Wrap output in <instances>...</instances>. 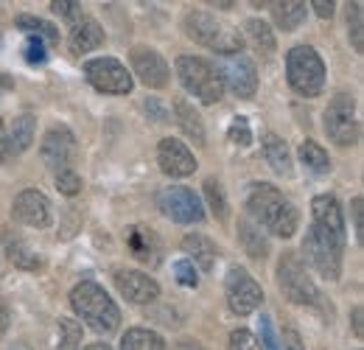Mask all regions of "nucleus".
<instances>
[{"mask_svg": "<svg viewBox=\"0 0 364 350\" xmlns=\"http://www.w3.org/2000/svg\"><path fill=\"white\" fill-rule=\"evenodd\" d=\"M311 227L303 241V253L322 277L336 280L342 275V253H345V216L336 196L322 193L311 202Z\"/></svg>", "mask_w": 364, "mask_h": 350, "instance_id": "nucleus-1", "label": "nucleus"}, {"mask_svg": "<svg viewBox=\"0 0 364 350\" xmlns=\"http://www.w3.org/2000/svg\"><path fill=\"white\" fill-rule=\"evenodd\" d=\"M247 211L250 216L258 221V227L264 224L269 233L280 238H291L300 227V213L297 208L269 182H252L247 191Z\"/></svg>", "mask_w": 364, "mask_h": 350, "instance_id": "nucleus-2", "label": "nucleus"}, {"mask_svg": "<svg viewBox=\"0 0 364 350\" xmlns=\"http://www.w3.org/2000/svg\"><path fill=\"white\" fill-rule=\"evenodd\" d=\"M70 306L73 311L90 325L95 334H115L118 325H121V311L112 303V297L92 280H85L79 283L73 292H70Z\"/></svg>", "mask_w": 364, "mask_h": 350, "instance_id": "nucleus-3", "label": "nucleus"}, {"mask_svg": "<svg viewBox=\"0 0 364 350\" xmlns=\"http://www.w3.org/2000/svg\"><path fill=\"white\" fill-rule=\"evenodd\" d=\"M185 34L193 43L205 45V48H210V51H216L222 56L241 53V48H244V37L232 26L216 20L208 11H188L185 14Z\"/></svg>", "mask_w": 364, "mask_h": 350, "instance_id": "nucleus-4", "label": "nucleus"}, {"mask_svg": "<svg viewBox=\"0 0 364 350\" xmlns=\"http://www.w3.org/2000/svg\"><path fill=\"white\" fill-rule=\"evenodd\" d=\"M286 76L294 92L314 98L325 88V65L311 45H294L286 56Z\"/></svg>", "mask_w": 364, "mask_h": 350, "instance_id": "nucleus-5", "label": "nucleus"}, {"mask_svg": "<svg viewBox=\"0 0 364 350\" xmlns=\"http://www.w3.org/2000/svg\"><path fill=\"white\" fill-rule=\"evenodd\" d=\"M177 76H180L182 88L191 95H196L202 104H216L225 95V82H222L219 70L202 56H180Z\"/></svg>", "mask_w": 364, "mask_h": 350, "instance_id": "nucleus-6", "label": "nucleus"}, {"mask_svg": "<svg viewBox=\"0 0 364 350\" xmlns=\"http://www.w3.org/2000/svg\"><path fill=\"white\" fill-rule=\"evenodd\" d=\"M277 286L280 292L297 303V306H317L319 303V292L314 286V280L309 277L306 266L297 255H286L277 263Z\"/></svg>", "mask_w": 364, "mask_h": 350, "instance_id": "nucleus-7", "label": "nucleus"}, {"mask_svg": "<svg viewBox=\"0 0 364 350\" xmlns=\"http://www.w3.org/2000/svg\"><path fill=\"white\" fill-rule=\"evenodd\" d=\"M325 132L336 146H353L359 140V121H356L353 95L339 92L331 98V104L325 110Z\"/></svg>", "mask_w": 364, "mask_h": 350, "instance_id": "nucleus-8", "label": "nucleus"}, {"mask_svg": "<svg viewBox=\"0 0 364 350\" xmlns=\"http://www.w3.org/2000/svg\"><path fill=\"white\" fill-rule=\"evenodd\" d=\"M225 295H228L230 311L238 314V317L252 314L255 308L264 303V289H261L258 280H255L247 269H241V266H232V269L228 272Z\"/></svg>", "mask_w": 364, "mask_h": 350, "instance_id": "nucleus-9", "label": "nucleus"}, {"mask_svg": "<svg viewBox=\"0 0 364 350\" xmlns=\"http://www.w3.org/2000/svg\"><path fill=\"white\" fill-rule=\"evenodd\" d=\"M85 76L98 92H109V95H127L132 92V73H127V68L112 59V56H98L85 65Z\"/></svg>", "mask_w": 364, "mask_h": 350, "instance_id": "nucleus-10", "label": "nucleus"}, {"mask_svg": "<svg viewBox=\"0 0 364 350\" xmlns=\"http://www.w3.org/2000/svg\"><path fill=\"white\" fill-rule=\"evenodd\" d=\"M157 208L163 211V216H168L177 224H196V221L205 219V211H202V202L199 196L191 191V188H182V185H168L157 193Z\"/></svg>", "mask_w": 364, "mask_h": 350, "instance_id": "nucleus-11", "label": "nucleus"}, {"mask_svg": "<svg viewBox=\"0 0 364 350\" xmlns=\"http://www.w3.org/2000/svg\"><path fill=\"white\" fill-rule=\"evenodd\" d=\"M222 82L228 85L238 98H252L255 90H258V70H255V62L247 56V53H232L225 56V62L216 68Z\"/></svg>", "mask_w": 364, "mask_h": 350, "instance_id": "nucleus-12", "label": "nucleus"}, {"mask_svg": "<svg viewBox=\"0 0 364 350\" xmlns=\"http://www.w3.org/2000/svg\"><path fill=\"white\" fill-rule=\"evenodd\" d=\"M40 154H43V163L48 169H53L56 174L70 169L73 157H76V137L73 132L65 129V127H53L46 132L43 137V146H40Z\"/></svg>", "mask_w": 364, "mask_h": 350, "instance_id": "nucleus-13", "label": "nucleus"}, {"mask_svg": "<svg viewBox=\"0 0 364 350\" xmlns=\"http://www.w3.org/2000/svg\"><path fill=\"white\" fill-rule=\"evenodd\" d=\"M157 163L163 169V174L168 176H191L196 171V157L193 152L177 140V137H163L160 146H157Z\"/></svg>", "mask_w": 364, "mask_h": 350, "instance_id": "nucleus-14", "label": "nucleus"}, {"mask_svg": "<svg viewBox=\"0 0 364 350\" xmlns=\"http://www.w3.org/2000/svg\"><path fill=\"white\" fill-rule=\"evenodd\" d=\"M115 286L118 292L129 300V303H154L160 297V286L154 277H149L146 272H137V269H121L115 272Z\"/></svg>", "mask_w": 364, "mask_h": 350, "instance_id": "nucleus-15", "label": "nucleus"}, {"mask_svg": "<svg viewBox=\"0 0 364 350\" xmlns=\"http://www.w3.org/2000/svg\"><path fill=\"white\" fill-rule=\"evenodd\" d=\"M132 73H137V79L151 90H160L168 85V65L166 59L151 51V48H135L132 51Z\"/></svg>", "mask_w": 364, "mask_h": 350, "instance_id": "nucleus-16", "label": "nucleus"}, {"mask_svg": "<svg viewBox=\"0 0 364 350\" xmlns=\"http://www.w3.org/2000/svg\"><path fill=\"white\" fill-rule=\"evenodd\" d=\"M127 247H129V253H132V258L140 263H146V266H157L160 258H163V247H160V238H157V233L151 230V227H146V224H132V227H127Z\"/></svg>", "mask_w": 364, "mask_h": 350, "instance_id": "nucleus-17", "label": "nucleus"}, {"mask_svg": "<svg viewBox=\"0 0 364 350\" xmlns=\"http://www.w3.org/2000/svg\"><path fill=\"white\" fill-rule=\"evenodd\" d=\"M11 213H14V219L28 224V227H48L50 224V202L46 193L28 188L14 199Z\"/></svg>", "mask_w": 364, "mask_h": 350, "instance_id": "nucleus-18", "label": "nucleus"}, {"mask_svg": "<svg viewBox=\"0 0 364 350\" xmlns=\"http://www.w3.org/2000/svg\"><path fill=\"white\" fill-rule=\"evenodd\" d=\"M68 43H70V51H73V53L95 51L98 45L104 43V28H101L92 17H82V20H76V26L70 28Z\"/></svg>", "mask_w": 364, "mask_h": 350, "instance_id": "nucleus-19", "label": "nucleus"}, {"mask_svg": "<svg viewBox=\"0 0 364 350\" xmlns=\"http://www.w3.org/2000/svg\"><path fill=\"white\" fill-rule=\"evenodd\" d=\"M3 250H6V258L14 263V266H20V269H26V272H37L43 261H40V255L17 235V233H11V230H6L3 233Z\"/></svg>", "mask_w": 364, "mask_h": 350, "instance_id": "nucleus-20", "label": "nucleus"}, {"mask_svg": "<svg viewBox=\"0 0 364 350\" xmlns=\"http://www.w3.org/2000/svg\"><path fill=\"white\" fill-rule=\"evenodd\" d=\"M261 149H264V157H267V163L272 166L274 174H280V176L294 174V166H291V152H289L286 140H280L274 132H269V134H264V137H261Z\"/></svg>", "mask_w": 364, "mask_h": 350, "instance_id": "nucleus-21", "label": "nucleus"}, {"mask_svg": "<svg viewBox=\"0 0 364 350\" xmlns=\"http://www.w3.org/2000/svg\"><path fill=\"white\" fill-rule=\"evenodd\" d=\"M182 250L188 253L191 263H199V269H205V272H210V269L216 266V258H219L216 244H213L210 238L199 235V233L185 235V238H182Z\"/></svg>", "mask_w": 364, "mask_h": 350, "instance_id": "nucleus-22", "label": "nucleus"}, {"mask_svg": "<svg viewBox=\"0 0 364 350\" xmlns=\"http://www.w3.org/2000/svg\"><path fill=\"white\" fill-rule=\"evenodd\" d=\"M238 241H241L244 253H247L250 258H255V261H264V258L269 255V241H267V235L261 233L258 224H252L250 219H238Z\"/></svg>", "mask_w": 364, "mask_h": 350, "instance_id": "nucleus-23", "label": "nucleus"}, {"mask_svg": "<svg viewBox=\"0 0 364 350\" xmlns=\"http://www.w3.org/2000/svg\"><path fill=\"white\" fill-rule=\"evenodd\" d=\"M272 9V20L277 23V28L283 31H297L306 20V3L303 0H283V3H269Z\"/></svg>", "mask_w": 364, "mask_h": 350, "instance_id": "nucleus-24", "label": "nucleus"}, {"mask_svg": "<svg viewBox=\"0 0 364 350\" xmlns=\"http://www.w3.org/2000/svg\"><path fill=\"white\" fill-rule=\"evenodd\" d=\"M174 112H177L180 129L185 132L196 146H205V127H202V118H199V112L193 110V104H188L185 98H177V101H174Z\"/></svg>", "mask_w": 364, "mask_h": 350, "instance_id": "nucleus-25", "label": "nucleus"}, {"mask_svg": "<svg viewBox=\"0 0 364 350\" xmlns=\"http://www.w3.org/2000/svg\"><path fill=\"white\" fill-rule=\"evenodd\" d=\"M121 350H166V342L160 334H154L149 328H132L124 334Z\"/></svg>", "mask_w": 364, "mask_h": 350, "instance_id": "nucleus-26", "label": "nucleus"}, {"mask_svg": "<svg viewBox=\"0 0 364 350\" xmlns=\"http://www.w3.org/2000/svg\"><path fill=\"white\" fill-rule=\"evenodd\" d=\"M9 143H11V152L14 154H20V152H26L31 143H34V115H20V118H14V124H11V129H9Z\"/></svg>", "mask_w": 364, "mask_h": 350, "instance_id": "nucleus-27", "label": "nucleus"}, {"mask_svg": "<svg viewBox=\"0 0 364 350\" xmlns=\"http://www.w3.org/2000/svg\"><path fill=\"white\" fill-rule=\"evenodd\" d=\"M300 160H303V166L309 169V171H314V174H328L331 171V157H328V152L314 143V140H303L300 143Z\"/></svg>", "mask_w": 364, "mask_h": 350, "instance_id": "nucleus-28", "label": "nucleus"}, {"mask_svg": "<svg viewBox=\"0 0 364 350\" xmlns=\"http://www.w3.org/2000/svg\"><path fill=\"white\" fill-rule=\"evenodd\" d=\"M17 28L20 31H26L28 37H40L46 45H56L59 43V31L46 23V20H40V17H31V14H20L17 17Z\"/></svg>", "mask_w": 364, "mask_h": 350, "instance_id": "nucleus-29", "label": "nucleus"}, {"mask_svg": "<svg viewBox=\"0 0 364 350\" xmlns=\"http://www.w3.org/2000/svg\"><path fill=\"white\" fill-rule=\"evenodd\" d=\"M59 336H56V345L53 350H79L82 348V325L70 317H59V325H56Z\"/></svg>", "mask_w": 364, "mask_h": 350, "instance_id": "nucleus-30", "label": "nucleus"}, {"mask_svg": "<svg viewBox=\"0 0 364 350\" xmlns=\"http://www.w3.org/2000/svg\"><path fill=\"white\" fill-rule=\"evenodd\" d=\"M205 199H208V208H210V213H213L216 219L219 221L228 219L230 205H228V196H225V188H222L219 179H213V176L205 179Z\"/></svg>", "mask_w": 364, "mask_h": 350, "instance_id": "nucleus-31", "label": "nucleus"}, {"mask_svg": "<svg viewBox=\"0 0 364 350\" xmlns=\"http://www.w3.org/2000/svg\"><path fill=\"white\" fill-rule=\"evenodd\" d=\"M247 37L252 40V45L264 53V56H272L274 53V34L272 28L264 23V20H247Z\"/></svg>", "mask_w": 364, "mask_h": 350, "instance_id": "nucleus-32", "label": "nucleus"}, {"mask_svg": "<svg viewBox=\"0 0 364 350\" xmlns=\"http://www.w3.org/2000/svg\"><path fill=\"white\" fill-rule=\"evenodd\" d=\"M348 34H350V43H353V48L362 53L364 51V23H362V3H353L350 9H348Z\"/></svg>", "mask_w": 364, "mask_h": 350, "instance_id": "nucleus-33", "label": "nucleus"}, {"mask_svg": "<svg viewBox=\"0 0 364 350\" xmlns=\"http://www.w3.org/2000/svg\"><path fill=\"white\" fill-rule=\"evenodd\" d=\"M56 191L65 193V196H76L82 191V176L76 174L73 169H65L56 174Z\"/></svg>", "mask_w": 364, "mask_h": 350, "instance_id": "nucleus-34", "label": "nucleus"}, {"mask_svg": "<svg viewBox=\"0 0 364 350\" xmlns=\"http://www.w3.org/2000/svg\"><path fill=\"white\" fill-rule=\"evenodd\" d=\"M174 275H177V283H180V286H185V289H196V286H199L196 266L188 261V258L174 263Z\"/></svg>", "mask_w": 364, "mask_h": 350, "instance_id": "nucleus-35", "label": "nucleus"}, {"mask_svg": "<svg viewBox=\"0 0 364 350\" xmlns=\"http://www.w3.org/2000/svg\"><path fill=\"white\" fill-rule=\"evenodd\" d=\"M228 134L235 146H250V143H252V132H250V124H247V118H244V115L232 118Z\"/></svg>", "mask_w": 364, "mask_h": 350, "instance_id": "nucleus-36", "label": "nucleus"}, {"mask_svg": "<svg viewBox=\"0 0 364 350\" xmlns=\"http://www.w3.org/2000/svg\"><path fill=\"white\" fill-rule=\"evenodd\" d=\"M230 350H261V342L250 331L238 328V331L230 334Z\"/></svg>", "mask_w": 364, "mask_h": 350, "instance_id": "nucleus-37", "label": "nucleus"}, {"mask_svg": "<svg viewBox=\"0 0 364 350\" xmlns=\"http://www.w3.org/2000/svg\"><path fill=\"white\" fill-rule=\"evenodd\" d=\"M48 59V45L40 37H28L26 43V62L28 65H43Z\"/></svg>", "mask_w": 364, "mask_h": 350, "instance_id": "nucleus-38", "label": "nucleus"}, {"mask_svg": "<svg viewBox=\"0 0 364 350\" xmlns=\"http://www.w3.org/2000/svg\"><path fill=\"white\" fill-rule=\"evenodd\" d=\"M258 328H261V345H264V348H267V350H283V348H280V342H277V336H274L272 317L261 314V319H258Z\"/></svg>", "mask_w": 364, "mask_h": 350, "instance_id": "nucleus-39", "label": "nucleus"}, {"mask_svg": "<svg viewBox=\"0 0 364 350\" xmlns=\"http://www.w3.org/2000/svg\"><path fill=\"white\" fill-rule=\"evenodd\" d=\"M50 9H53V14H59V17H79V3H76V0H53Z\"/></svg>", "mask_w": 364, "mask_h": 350, "instance_id": "nucleus-40", "label": "nucleus"}, {"mask_svg": "<svg viewBox=\"0 0 364 350\" xmlns=\"http://www.w3.org/2000/svg\"><path fill=\"white\" fill-rule=\"evenodd\" d=\"M14 157L11 152V143H9V132H6V124L0 121V163H9Z\"/></svg>", "mask_w": 364, "mask_h": 350, "instance_id": "nucleus-41", "label": "nucleus"}, {"mask_svg": "<svg viewBox=\"0 0 364 350\" xmlns=\"http://www.w3.org/2000/svg\"><path fill=\"white\" fill-rule=\"evenodd\" d=\"M353 227H356V238L362 241V235H364V221H362V199H359V196L353 199Z\"/></svg>", "mask_w": 364, "mask_h": 350, "instance_id": "nucleus-42", "label": "nucleus"}, {"mask_svg": "<svg viewBox=\"0 0 364 350\" xmlns=\"http://www.w3.org/2000/svg\"><path fill=\"white\" fill-rule=\"evenodd\" d=\"M309 6H314V11H317L322 20H331V17H333V6H336V3H331V0H314V3H309Z\"/></svg>", "mask_w": 364, "mask_h": 350, "instance_id": "nucleus-43", "label": "nucleus"}, {"mask_svg": "<svg viewBox=\"0 0 364 350\" xmlns=\"http://www.w3.org/2000/svg\"><path fill=\"white\" fill-rule=\"evenodd\" d=\"M283 339H286V348L283 350H303V342H300V334H297V331L289 328V331L283 334Z\"/></svg>", "mask_w": 364, "mask_h": 350, "instance_id": "nucleus-44", "label": "nucleus"}, {"mask_svg": "<svg viewBox=\"0 0 364 350\" xmlns=\"http://www.w3.org/2000/svg\"><path fill=\"white\" fill-rule=\"evenodd\" d=\"M9 322H11V311H9V306L0 300V336H6V331H9Z\"/></svg>", "mask_w": 364, "mask_h": 350, "instance_id": "nucleus-45", "label": "nucleus"}, {"mask_svg": "<svg viewBox=\"0 0 364 350\" xmlns=\"http://www.w3.org/2000/svg\"><path fill=\"white\" fill-rule=\"evenodd\" d=\"M353 331L356 336H362V308H353Z\"/></svg>", "mask_w": 364, "mask_h": 350, "instance_id": "nucleus-46", "label": "nucleus"}, {"mask_svg": "<svg viewBox=\"0 0 364 350\" xmlns=\"http://www.w3.org/2000/svg\"><path fill=\"white\" fill-rule=\"evenodd\" d=\"M85 350H112V348H109L107 342H92V345H87Z\"/></svg>", "mask_w": 364, "mask_h": 350, "instance_id": "nucleus-47", "label": "nucleus"}, {"mask_svg": "<svg viewBox=\"0 0 364 350\" xmlns=\"http://www.w3.org/2000/svg\"><path fill=\"white\" fill-rule=\"evenodd\" d=\"M0 88H3V90H11V88H14V82H11L9 76H0Z\"/></svg>", "mask_w": 364, "mask_h": 350, "instance_id": "nucleus-48", "label": "nucleus"}, {"mask_svg": "<svg viewBox=\"0 0 364 350\" xmlns=\"http://www.w3.org/2000/svg\"><path fill=\"white\" fill-rule=\"evenodd\" d=\"M9 350H26V348H9Z\"/></svg>", "mask_w": 364, "mask_h": 350, "instance_id": "nucleus-49", "label": "nucleus"}]
</instances>
